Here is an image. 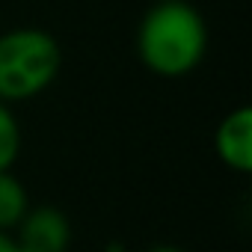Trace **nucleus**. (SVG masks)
Instances as JSON below:
<instances>
[{
    "label": "nucleus",
    "mask_w": 252,
    "mask_h": 252,
    "mask_svg": "<svg viewBox=\"0 0 252 252\" xmlns=\"http://www.w3.org/2000/svg\"><path fill=\"white\" fill-rule=\"evenodd\" d=\"M63 68V48L42 27H12L0 33V101L21 104L39 98Z\"/></svg>",
    "instance_id": "f03ea898"
},
{
    "label": "nucleus",
    "mask_w": 252,
    "mask_h": 252,
    "mask_svg": "<svg viewBox=\"0 0 252 252\" xmlns=\"http://www.w3.org/2000/svg\"><path fill=\"white\" fill-rule=\"evenodd\" d=\"M214 152L231 172H252V110L246 104L220 119L214 131Z\"/></svg>",
    "instance_id": "20e7f679"
},
{
    "label": "nucleus",
    "mask_w": 252,
    "mask_h": 252,
    "mask_svg": "<svg viewBox=\"0 0 252 252\" xmlns=\"http://www.w3.org/2000/svg\"><path fill=\"white\" fill-rule=\"evenodd\" d=\"M146 252H184V249L181 246H172V243H158V246H152Z\"/></svg>",
    "instance_id": "6e6552de"
},
{
    "label": "nucleus",
    "mask_w": 252,
    "mask_h": 252,
    "mask_svg": "<svg viewBox=\"0 0 252 252\" xmlns=\"http://www.w3.org/2000/svg\"><path fill=\"white\" fill-rule=\"evenodd\" d=\"M0 252H24L12 231H0Z\"/></svg>",
    "instance_id": "0eeeda50"
},
{
    "label": "nucleus",
    "mask_w": 252,
    "mask_h": 252,
    "mask_svg": "<svg viewBox=\"0 0 252 252\" xmlns=\"http://www.w3.org/2000/svg\"><path fill=\"white\" fill-rule=\"evenodd\" d=\"M208 54V21L187 0H155L137 27L140 63L166 80L187 77Z\"/></svg>",
    "instance_id": "f257e3e1"
},
{
    "label": "nucleus",
    "mask_w": 252,
    "mask_h": 252,
    "mask_svg": "<svg viewBox=\"0 0 252 252\" xmlns=\"http://www.w3.org/2000/svg\"><path fill=\"white\" fill-rule=\"evenodd\" d=\"M12 234L24 252H68L74 237L65 211L54 205H30Z\"/></svg>",
    "instance_id": "7ed1b4c3"
},
{
    "label": "nucleus",
    "mask_w": 252,
    "mask_h": 252,
    "mask_svg": "<svg viewBox=\"0 0 252 252\" xmlns=\"http://www.w3.org/2000/svg\"><path fill=\"white\" fill-rule=\"evenodd\" d=\"M27 208H30V193L24 181L15 178L12 169L0 172V231H15Z\"/></svg>",
    "instance_id": "39448f33"
},
{
    "label": "nucleus",
    "mask_w": 252,
    "mask_h": 252,
    "mask_svg": "<svg viewBox=\"0 0 252 252\" xmlns=\"http://www.w3.org/2000/svg\"><path fill=\"white\" fill-rule=\"evenodd\" d=\"M21 125L18 116L12 113V104L0 101V172H6L15 166L21 155Z\"/></svg>",
    "instance_id": "423d86ee"
}]
</instances>
